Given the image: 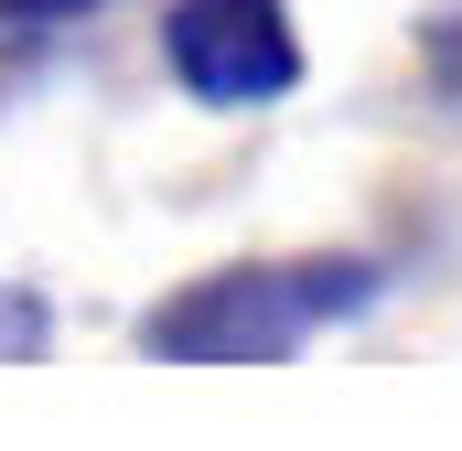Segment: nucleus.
I'll list each match as a JSON object with an SVG mask.
<instances>
[{"label": "nucleus", "instance_id": "20e7f679", "mask_svg": "<svg viewBox=\"0 0 462 451\" xmlns=\"http://www.w3.org/2000/svg\"><path fill=\"white\" fill-rule=\"evenodd\" d=\"M0 344L32 354V344H43V312H32V301H0Z\"/></svg>", "mask_w": 462, "mask_h": 451}, {"label": "nucleus", "instance_id": "7ed1b4c3", "mask_svg": "<svg viewBox=\"0 0 462 451\" xmlns=\"http://www.w3.org/2000/svg\"><path fill=\"white\" fill-rule=\"evenodd\" d=\"M87 11H108V0H0L11 32H54V22H87Z\"/></svg>", "mask_w": 462, "mask_h": 451}, {"label": "nucleus", "instance_id": "f03ea898", "mask_svg": "<svg viewBox=\"0 0 462 451\" xmlns=\"http://www.w3.org/2000/svg\"><path fill=\"white\" fill-rule=\"evenodd\" d=\"M162 65L205 108H269L301 87V32L280 0H172L162 11Z\"/></svg>", "mask_w": 462, "mask_h": 451}, {"label": "nucleus", "instance_id": "f257e3e1", "mask_svg": "<svg viewBox=\"0 0 462 451\" xmlns=\"http://www.w3.org/2000/svg\"><path fill=\"white\" fill-rule=\"evenodd\" d=\"M365 301H376L365 258H247V269H205L172 301H151L140 344L183 365H258V354H291V344L355 323Z\"/></svg>", "mask_w": 462, "mask_h": 451}]
</instances>
